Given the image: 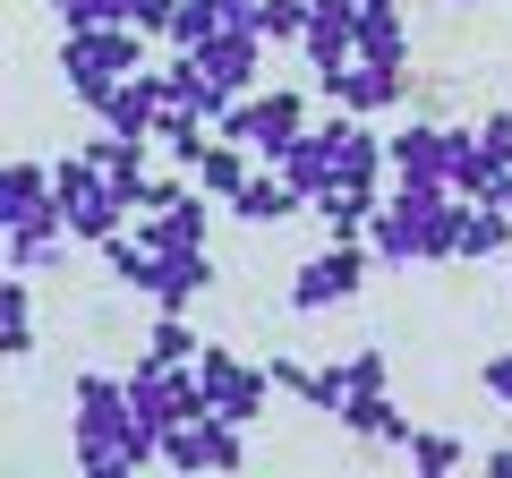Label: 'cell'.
<instances>
[{"mask_svg": "<svg viewBox=\"0 0 512 478\" xmlns=\"http://www.w3.org/2000/svg\"><path fill=\"white\" fill-rule=\"evenodd\" d=\"M69 453H77V470H86V478H137L146 461H163V436L137 419L128 376L86 368L69 385Z\"/></svg>", "mask_w": 512, "mask_h": 478, "instance_id": "obj_1", "label": "cell"}, {"mask_svg": "<svg viewBox=\"0 0 512 478\" xmlns=\"http://www.w3.org/2000/svg\"><path fill=\"white\" fill-rule=\"evenodd\" d=\"M453 231H461V197L453 188H410L393 180V197L367 222V248L384 265H453Z\"/></svg>", "mask_w": 512, "mask_h": 478, "instance_id": "obj_2", "label": "cell"}, {"mask_svg": "<svg viewBox=\"0 0 512 478\" xmlns=\"http://www.w3.org/2000/svg\"><path fill=\"white\" fill-rule=\"evenodd\" d=\"M137 69H146V35L137 26H60V86L77 103H103Z\"/></svg>", "mask_w": 512, "mask_h": 478, "instance_id": "obj_3", "label": "cell"}, {"mask_svg": "<svg viewBox=\"0 0 512 478\" xmlns=\"http://www.w3.org/2000/svg\"><path fill=\"white\" fill-rule=\"evenodd\" d=\"M214 129L231 137V146H248L256 163H282V154H291V137L316 129V120H308V94H299V86H256V94H239V103L222 111Z\"/></svg>", "mask_w": 512, "mask_h": 478, "instance_id": "obj_4", "label": "cell"}, {"mask_svg": "<svg viewBox=\"0 0 512 478\" xmlns=\"http://www.w3.org/2000/svg\"><path fill=\"white\" fill-rule=\"evenodd\" d=\"M52 188H60V222H69L77 239H94V248H103L111 231H128V214H137V205L120 197V180H111L103 163H86V154H52Z\"/></svg>", "mask_w": 512, "mask_h": 478, "instance_id": "obj_5", "label": "cell"}, {"mask_svg": "<svg viewBox=\"0 0 512 478\" xmlns=\"http://www.w3.org/2000/svg\"><path fill=\"white\" fill-rule=\"evenodd\" d=\"M367 257H376L367 239H325V248L291 274V308L299 316H325V308H342V299H359L367 291Z\"/></svg>", "mask_w": 512, "mask_h": 478, "instance_id": "obj_6", "label": "cell"}, {"mask_svg": "<svg viewBox=\"0 0 512 478\" xmlns=\"http://www.w3.org/2000/svg\"><path fill=\"white\" fill-rule=\"evenodd\" d=\"M128 393H137V419H146L154 436H171L180 419H205V410H214L197 359H188V368H154V359H137V368H128Z\"/></svg>", "mask_w": 512, "mask_h": 478, "instance_id": "obj_7", "label": "cell"}, {"mask_svg": "<svg viewBox=\"0 0 512 478\" xmlns=\"http://www.w3.org/2000/svg\"><path fill=\"white\" fill-rule=\"evenodd\" d=\"M197 376H205V393H214V410L222 419H239V427H256L265 419V402H274V368H256V359H239V350H222V342H205L197 350Z\"/></svg>", "mask_w": 512, "mask_h": 478, "instance_id": "obj_8", "label": "cell"}, {"mask_svg": "<svg viewBox=\"0 0 512 478\" xmlns=\"http://www.w3.org/2000/svg\"><path fill=\"white\" fill-rule=\"evenodd\" d=\"M316 94H325L333 111H359V120H376V111H402L410 94H419V77L393 69V60H350V69H325V77H316Z\"/></svg>", "mask_w": 512, "mask_h": 478, "instance_id": "obj_9", "label": "cell"}, {"mask_svg": "<svg viewBox=\"0 0 512 478\" xmlns=\"http://www.w3.org/2000/svg\"><path fill=\"white\" fill-rule=\"evenodd\" d=\"M163 470H248V427L205 410V419H180L163 436Z\"/></svg>", "mask_w": 512, "mask_h": 478, "instance_id": "obj_10", "label": "cell"}, {"mask_svg": "<svg viewBox=\"0 0 512 478\" xmlns=\"http://www.w3.org/2000/svg\"><path fill=\"white\" fill-rule=\"evenodd\" d=\"M359 9H367V0H308V35H299V60H308L316 77L359 60Z\"/></svg>", "mask_w": 512, "mask_h": 478, "instance_id": "obj_11", "label": "cell"}, {"mask_svg": "<svg viewBox=\"0 0 512 478\" xmlns=\"http://www.w3.org/2000/svg\"><path fill=\"white\" fill-rule=\"evenodd\" d=\"M0 222H9V231H35V222H60V188H52V163L18 154V163L0 171Z\"/></svg>", "mask_w": 512, "mask_h": 478, "instance_id": "obj_12", "label": "cell"}, {"mask_svg": "<svg viewBox=\"0 0 512 478\" xmlns=\"http://www.w3.org/2000/svg\"><path fill=\"white\" fill-rule=\"evenodd\" d=\"M393 180L453 188V129H444V120H410V129L393 137Z\"/></svg>", "mask_w": 512, "mask_h": 478, "instance_id": "obj_13", "label": "cell"}, {"mask_svg": "<svg viewBox=\"0 0 512 478\" xmlns=\"http://www.w3.org/2000/svg\"><path fill=\"white\" fill-rule=\"evenodd\" d=\"M163 69H137V77H120V86L103 94V103H86L103 129H120V137H154V120H163Z\"/></svg>", "mask_w": 512, "mask_h": 478, "instance_id": "obj_14", "label": "cell"}, {"mask_svg": "<svg viewBox=\"0 0 512 478\" xmlns=\"http://www.w3.org/2000/svg\"><path fill=\"white\" fill-rule=\"evenodd\" d=\"M128 231L146 239L154 257H163V248H205V231H214V197H205V188H188V197H171V205H154V214H137Z\"/></svg>", "mask_w": 512, "mask_h": 478, "instance_id": "obj_15", "label": "cell"}, {"mask_svg": "<svg viewBox=\"0 0 512 478\" xmlns=\"http://www.w3.org/2000/svg\"><path fill=\"white\" fill-rule=\"evenodd\" d=\"M282 171H291V188H299L308 205L325 197V188L342 180V111H333L325 129H299V137H291V154H282Z\"/></svg>", "mask_w": 512, "mask_h": 478, "instance_id": "obj_16", "label": "cell"}, {"mask_svg": "<svg viewBox=\"0 0 512 478\" xmlns=\"http://www.w3.org/2000/svg\"><path fill=\"white\" fill-rule=\"evenodd\" d=\"M342 427L367 444V453H402L410 444V419H402V402H393V385H359L342 402Z\"/></svg>", "mask_w": 512, "mask_h": 478, "instance_id": "obj_17", "label": "cell"}, {"mask_svg": "<svg viewBox=\"0 0 512 478\" xmlns=\"http://www.w3.org/2000/svg\"><path fill=\"white\" fill-rule=\"evenodd\" d=\"M265 52H274L265 35H214V43H197L188 60H197V69L239 103V94H256V69H265Z\"/></svg>", "mask_w": 512, "mask_h": 478, "instance_id": "obj_18", "label": "cell"}, {"mask_svg": "<svg viewBox=\"0 0 512 478\" xmlns=\"http://www.w3.org/2000/svg\"><path fill=\"white\" fill-rule=\"evenodd\" d=\"M231 214L248 222V231H274V222H291V214H308V197L291 188V171L282 163H265V171H248V188L231 197Z\"/></svg>", "mask_w": 512, "mask_h": 478, "instance_id": "obj_19", "label": "cell"}, {"mask_svg": "<svg viewBox=\"0 0 512 478\" xmlns=\"http://www.w3.org/2000/svg\"><path fill=\"white\" fill-rule=\"evenodd\" d=\"M205 291H214V257H205V248H163V257H154V282H146L154 308H188V299H205Z\"/></svg>", "mask_w": 512, "mask_h": 478, "instance_id": "obj_20", "label": "cell"}, {"mask_svg": "<svg viewBox=\"0 0 512 478\" xmlns=\"http://www.w3.org/2000/svg\"><path fill=\"white\" fill-rule=\"evenodd\" d=\"M453 257L461 265H487V257H512V214L487 197H461V231H453Z\"/></svg>", "mask_w": 512, "mask_h": 478, "instance_id": "obj_21", "label": "cell"}, {"mask_svg": "<svg viewBox=\"0 0 512 478\" xmlns=\"http://www.w3.org/2000/svg\"><path fill=\"white\" fill-rule=\"evenodd\" d=\"M376 205H384V188H359V180H333L325 197L308 205V214L325 222V239H367V222H376Z\"/></svg>", "mask_w": 512, "mask_h": 478, "instance_id": "obj_22", "label": "cell"}, {"mask_svg": "<svg viewBox=\"0 0 512 478\" xmlns=\"http://www.w3.org/2000/svg\"><path fill=\"white\" fill-rule=\"evenodd\" d=\"M69 222H35V231H9V274H60L69 265Z\"/></svg>", "mask_w": 512, "mask_h": 478, "instance_id": "obj_23", "label": "cell"}, {"mask_svg": "<svg viewBox=\"0 0 512 478\" xmlns=\"http://www.w3.org/2000/svg\"><path fill=\"white\" fill-rule=\"evenodd\" d=\"M248 171H256V154H248V146H231V137L214 129V146H205V163H197V188H205L214 205H231L239 188H248Z\"/></svg>", "mask_w": 512, "mask_h": 478, "instance_id": "obj_24", "label": "cell"}, {"mask_svg": "<svg viewBox=\"0 0 512 478\" xmlns=\"http://www.w3.org/2000/svg\"><path fill=\"white\" fill-rule=\"evenodd\" d=\"M359 60H393V69H410V26H402V9H376V0L359 9Z\"/></svg>", "mask_w": 512, "mask_h": 478, "instance_id": "obj_25", "label": "cell"}, {"mask_svg": "<svg viewBox=\"0 0 512 478\" xmlns=\"http://www.w3.org/2000/svg\"><path fill=\"white\" fill-rule=\"evenodd\" d=\"M197 325H188V308H154V333H146V359L154 368H188V359H197Z\"/></svg>", "mask_w": 512, "mask_h": 478, "instance_id": "obj_26", "label": "cell"}, {"mask_svg": "<svg viewBox=\"0 0 512 478\" xmlns=\"http://www.w3.org/2000/svg\"><path fill=\"white\" fill-rule=\"evenodd\" d=\"M0 325H9V359L35 350V274H9V282H0Z\"/></svg>", "mask_w": 512, "mask_h": 478, "instance_id": "obj_27", "label": "cell"}, {"mask_svg": "<svg viewBox=\"0 0 512 478\" xmlns=\"http://www.w3.org/2000/svg\"><path fill=\"white\" fill-rule=\"evenodd\" d=\"M103 274L120 282V291H146V282H154V248L137 231H111L103 239Z\"/></svg>", "mask_w": 512, "mask_h": 478, "instance_id": "obj_28", "label": "cell"}, {"mask_svg": "<svg viewBox=\"0 0 512 478\" xmlns=\"http://www.w3.org/2000/svg\"><path fill=\"white\" fill-rule=\"evenodd\" d=\"M231 35V0H180V18H171V43L180 52H197V43Z\"/></svg>", "mask_w": 512, "mask_h": 478, "instance_id": "obj_29", "label": "cell"}, {"mask_svg": "<svg viewBox=\"0 0 512 478\" xmlns=\"http://www.w3.org/2000/svg\"><path fill=\"white\" fill-rule=\"evenodd\" d=\"M402 461H410L419 478H444V470H461V436H444V427H410Z\"/></svg>", "mask_w": 512, "mask_h": 478, "instance_id": "obj_30", "label": "cell"}, {"mask_svg": "<svg viewBox=\"0 0 512 478\" xmlns=\"http://www.w3.org/2000/svg\"><path fill=\"white\" fill-rule=\"evenodd\" d=\"M256 35H265V43H299V35H308V0H265Z\"/></svg>", "mask_w": 512, "mask_h": 478, "instance_id": "obj_31", "label": "cell"}, {"mask_svg": "<svg viewBox=\"0 0 512 478\" xmlns=\"http://www.w3.org/2000/svg\"><path fill=\"white\" fill-rule=\"evenodd\" d=\"M478 385H487L495 410H512V350H487V359H478Z\"/></svg>", "mask_w": 512, "mask_h": 478, "instance_id": "obj_32", "label": "cell"}, {"mask_svg": "<svg viewBox=\"0 0 512 478\" xmlns=\"http://www.w3.org/2000/svg\"><path fill=\"white\" fill-rule=\"evenodd\" d=\"M470 137H478V146L495 154V163H512V111H487V120H478Z\"/></svg>", "mask_w": 512, "mask_h": 478, "instance_id": "obj_33", "label": "cell"}, {"mask_svg": "<svg viewBox=\"0 0 512 478\" xmlns=\"http://www.w3.org/2000/svg\"><path fill=\"white\" fill-rule=\"evenodd\" d=\"M60 26H103V0H43Z\"/></svg>", "mask_w": 512, "mask_h": 478, "instance_id": "obj_34", "label": "cell"}, {"mask_svg": "<svg viewBox=\"0 0 512 478\" xmlns=\"http://www.w3.org/2000/svg\"><path fill=\"white\" fill-rule=\"evenodd\" d=\"M487 470H495V478H512V444H495V453H487Z\"/></svg>", "mask_w": 512, "mask_h": 478, "instance_id": "obj_35", "label": "cell"}, {"mask_svg": "<svg viewBox=\"0 0 512 478\" xmlns=\"http://www.w3.org/2000/svg\"><path fill=\"white\" fill-rule=\"evenodd\" d=\"M376 9H402V0H376Z\"/></svg>", "mask_w": 512, "mask_h": 478, "instance_id": "obj_36", "label": "cell"}, {"mask_svg": "<svg viewBox=\"0 0 512 478\" xmlns=\"http://www.w3.org/2000/svg\"><path fill=\"white\" fill-rule=\"evenodd\" d=\"M453 9H470V0H453Z\"/></svg>", "mask_w": 512, "mask_h": 478, "instance_id": "obj_37", "label": "cell"}]
</instances>
